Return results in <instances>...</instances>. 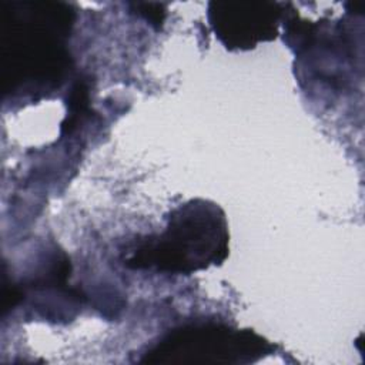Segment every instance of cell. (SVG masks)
Instances as JSON below:
<instances>
[{
    "instance_id": "cell-1",
    "label": "cell",
    "mask_w": 365,
    "mask_h": 365,
    "mask_svg": "<svg viewBox=\"0 0 365 365\" xmlns=\"http://www.w3.org/2000/svg\"><path fill=\"white\" fill-rule=\"evenodd\" d=\"M227 255L228 227L222 210L205 200H191L170 214L158 237L141 241L125 265L190 274L221 264Z\"/></svg>"
},
{
    "instance_id": "cell-2",
    "label": "cell",
    "mask_w": 365,
    "mask_h": 365,
    "mask_svg": "<svg viewBox=\"0 0 365 365\" xmlns=\"http://www.w3.org/2000/svg\"><path fill=\"white\" fill-rule=\"evenodd\" d=\"M269 349L271 345L252 331L231 329L221 324H194L168 334L147 354L144 362H248Z\"/></svg>"
},
{
    "instance_id": "cell-3",
    "label": "cell",
    "mask_w": 365,
    "mask_h": 365,
    "mask_svg": "<svg viewBox=\"0 0 365 365\" xmlns=\"http://www.w3.org/2000/svg\"><path fill=\"white\" fill-rule=\"evenodd\" d=\"M284 11L271 1H210L208 21L218 40L230 50H250L278 34Z\"/></svg>"
},
{
    "instance_id": "cell-4",
    "label": "cell",
    "mask_w": 365,
    "mask_h": 365,
    "mask_svg": "<svg viewBox=\"0 0 365 365\" xmlns=\"http://www.w3.org/2000/svg\"><path fill=\"white\" fill-rule=\"evenodd\" d=\"M133 9L143 16L157 30L163 26L165 19V9L160 3H133Z\"/></svg>"
},
{
    "instance_id": "cell-5",
    "label": "cell",
    "mask_w": 365,
    "mask_h": 365,
    "mask_svg": "<svg viewBox=\"0 0 365 365\" xmlns=\"http://www.w3.org/2000/svg\"><path fill=\"white\" fill-rule=\"evenodd\" d=\"M362 9H364V3L362 1H358V3H346V10L349 13H354V14H362Z\"/></svg>"
}]
</instances>
